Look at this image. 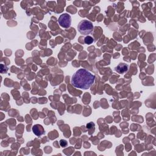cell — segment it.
<instances>
[{"label":"cell","instance_id":"cell-1","mask_svg":"<svg viewBox=\"0 0 156 156\" xmlns=\"http://www.w3.org/2000/svg\"><path fill=\"white\" fill-rule=\"evenodd\" d=\"M95 80V76L86 69L78 70L72 76L71 82L77 88L87 90L92 87Z\"/></svg>","mask_w":156,"mask_h":156},{"label":"cell","instance_id":"cell-2","mask_svg":"<svg viewBox=\"0 0 156 156\" xmlns=\"http://www.w3.org/2000/svg\"><path fill=\"white\" fill-rule=\"evenodd\" d=\"M93 25L92 23L87 20H84L80 22L77 26V29L79 32L84 35H87L92 33L93 31Z\"/></svg>","mask_w":156,"mask_h":156},{"label":"cell","instance_id":"cell-3","mask_svg":"<svg viewBox=\"0 0 156 156\" xmlns=\"http://www.w3.org/2000/svg\"><path fill=\"white\" fill-rule=\"evenodd\" d=\"M58 23L64 28H68L71 24V17L68 14H63L58 18Z\"/></svg>","mask_w":156,"mask_h":156},{"label":"cell","instance_id":"cell-4","mask_svg":"<svg viewBox=\"0 0 156 156\" xmlns=\"http://www.w3.org/2000/svg\"><path fill=\"white\" fill-rule=\"evenodd\" d=\"M32 132L37 136H41L45 133V130L43 126L40 124H35L32 127Z\"/></svg>","mask_w":156,"mask_h":156},{"label":"cell","instance_id":"cell-5","mask_svg":"<svg viewBox=\"0 0 156 156\" xmlns=\"http://www.w3.org/2000/svg\"><path fill=\"white\" fill-rule=\"evenodd\" d=\"M129 69V65L124 63H120L115 68V71L120 74H123L128 71Z\"/></svg>","mask_w":156,"mask_h":156},{"label":"cell","instance_id":"cell-6","mask_svg":"<svg viewBox=\"0 0 156 156\" xmlns=\"http://www.w3.org/2000/svg\"><path fill=\"white\" fill-rule=\"evenodd\" d=\"M94 42V39L93 37H92L91 36H87L85 38H84V42L87 45H90L92 44H93Z\"/></svg>","mask_w":156,"mask_h":156},{"label":"cell","instance_id":"cell-7","mask_svg":"<svg viewBox=\"0 0 156 156\" xmlns=\"http://www.w3.org/2000/svg\"><path fill=\"white\" fill-rule=\"evenodd\" d=\"M60 145L63 147V148H65L67 146V142L65 140H61L60 141Z\"/></svg>","mask_w":156,"mask_h":156}]
</instances>
